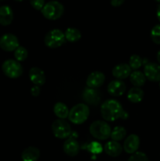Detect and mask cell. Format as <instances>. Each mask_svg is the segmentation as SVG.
Masks as SVG:
<instances>
[{"instance_id":"cell-1","label":"cell","mask_w":160,"mask_h":161,"mask_svg":"<svg viewBox=\"0 0 160 161\" xmlns=\"http://www.w3.org/2000/svg\"><path fill=\"white\" fill-rule=\"evenodd\" d=\"M100 113L103 119L109 122H113L119 118L126 119L129 116L128 113L122 108V105L115 99L105 101L100 107Z\"/></svg>"},{"instance_id":"cell-2","label":"cell","mask_w":160,"mask_h":161,"mask_svg":"<svg viewBox=\"0 0 160 161\" xmlns=\"http://www.w3.org/2000/svg\"><path fill=\"white\" fill-rule=\"evenodd\" d=\"M41 11L44 17L48 20H55L62 17L64 12V7L60 2L53 0L45 3Z\"/></svg>"},{"instance_id":"cell-3","label":"cell","mask_w":160,"mask_h":161,"mask_svg":"<svg viewBox=\"0 0 160 161\" xmlns=\"http://www.w3.org/2000/svg\"><path fill=\"white\" fill-rule=\"evenodd\" d=\"M89 116V108L83 103L77 104L69 111L68 119L72 124H82L86 121Z\"/></svg>"},{"instance_id":"cell-4","label":"cell","mask_w":160,"mask_h":161,"mask_svg":"<svg viewBox=\"0 0 160 161\" xmlns=\"http://www.w3.org/2000/svg\"><path fill=\"white\" fill-rule=\"evenodd\" d=\"M91 135L99 140H106L110 138L111 133V127L108 123L103 120H96L89 127Z\"/></svg>"},{"instance_id":"cell-5","label":"cell","mask_w":160,"mask_h":161,"mask_svg":"<svg viewBox=\"0 0 160 161\" xmlns=\"http://www.w3.org/2000/svg\"><path fill=\"white\" fill-rule=\"evenodd\" d=\"M66 42L64 33L61 30L55 28L50 30L44 38L45 46L50 49H56L61 47Z\"/></svg>"},{"instance_id":"cell-6","label":"cell","mask_w":160,"mask_h":161,"mask_svg":"<svg viewBox=\"0 0 160 161\" xmlns=\"http://www.w3.org/2000/svg\"><path fill=\"white\" fill-rule=\"evenodd\" d=\"M2 70L7 77L11 79H17L23 74V67L19 61L16 60L9 59L3 62Z\"/></svg>"},{"instance_id":"cell-7","label":"cell","mask_w":160,"mask_h":161,"mask_svg":"<svg viewBox=\"0 0 160 161\" xmlns=\"http://www.w3.org/2000/svg\"><path fill=\"white\" fill-rule=\"evenodd\" d=\"M53 135L59 139L67 138L72 134V128L68 123L64 119H56L52 124Z\"/></svg>"},{"instance_id":"cell-8","label":"cell","mask_w":160,"mask_h":161,"mask_svg":"<svg viewBox=\"0 0 160 161\" xmlns=\"http://www.w3.org/2000/svg\"><path fill=\"white\" fill-rule=\"evenodd\" d=\"M19 47V40L14 35L7 33L0 38V48L7 52L15 50Z\"/></svg>"},{"instance_id":"cell-9","label":"cell","mask_w":160,"mask_h":161,"mask_svg":"<svg viewBox=\"0 0 160 161\" xmlns=\"http://www.w3.org/2000/svg\"><path fill=\"white\" fill-rule=\"evenodd\" d=\"M144 74L151 82H160V64L148 62L144 65Z\"/></svg>"},{"instance_id":"cell-10","label":"cell","mask_w":160,"mask_h":161,"mask_svg":"<svg viewBox=\"0 0 160 161\" xmlns=\"http://www.w3.org/2000/svg\"><path fill=\"white\" fill-rule=\"evenodd\" d=\"M105 81V75L103 72L96 71L93 72L88 75L86 79V85L89 88L96 89L104 84Z\"/></svg>"},{"instance_id":"cell-11","label":"cell","mask_w":160,"mask_h":161,"mask_svg":"<svg viewBox=\"0 0 160 161\" xmlns=\"http://www.w3.org/2000/svg\"><path fill=\"white\" fill-rule=\"evenodd\" d=\"M140 146V138L136 135H130L124 141L123 149L125 153L129 154H133L137 152Z\"/></svg>"},{"instance_id":"cell-12","label":"cell","mask_w":160,"mask_h":161,"mask_svg":"<svg viewBox=\"0 0 160 161\" xmlns=\"http://www.w3.org/2000/svg\"><path fill=\"white\" fill-rule=\"evenodd\" d=\"M29 79L35 86H42L45 83V72L38 67H33L29 71Z\"/></svg>"},{"instance_id":"cell-13","label":"cell","mask_w":160,"mask_h":161,"mask_svg":"<svg viewBox=\"0 0 160 161\" xmlns=\"http://www.w3.org/2000/svg\"><path fill=\"white\" fill-rule=\"evenodd\" d=\"M125 91V84L119 80H112L108 85V92L114 97L122 96Z\"/></svg>"},{"instance_id":"cell-14","label":"cell","mask_w":160,"mask_h":161,"mask_svg":"<svg viewBox=\"0 0 160 161\" xmlns=\"http://www.w3.org/2000/svg\"><path fill=\"white\" fill-rule=\"evenodd\" d=\"M63 149L66 155L69 157H75L78 154L80 150V146L75 138H69L64 142Z\"/></svg>"},{"instance_id":"cell-15","label":"cell","mask_w":160,"mask_h":161,"mask_svg":"<svg viewBox=\"0 0 160 161\" xmlns=\"http://www.w3.org/2000/svg\"><path fill=\"white\" fill-rule=\"evenodd\" d=\"M131 70L130 65L125 63H121L115 66L112 69L113 76L117 80H124L129 77L131 74Z\"/></svg>"},{"instance_id":"cell-16","label":"cell","mask_w":160,"mask_h":161,"mask_svg":"<svg viewBox=\"0 0 160 161\" xmlns=\"http://www.w3.org/2000/svg\"><path fill=\"white\" fill-rule=\"evenodd\" d=\"M13 20V13L9 6H3L0 7V25L7 26L12 23Z\"/></svg>"},{"instance_id":"cell-17","label":"cell","mask_w":160,"mask_h":161,"mask_svg":"<svg viewBox=\"0 0 160 161\" xmlns=\"http://www.w3.org/2000/svg\"><path fill=\"white\" fill-rule=\"evenodd\" d=\"M122 146L120 143L115 141H110L105 144L104 151L107 155L112 157H116L120 155L122 152Z\"/></svg>"},{"instance_id":"cell-18","label":"cell","mask_w":160,"mask_h":161,"mask_svg":"<svg viewBox=\"0 0 160 161\" xmlns=\"http://www.w3.org/2000/svg\"><path fill=\"white\" fill-rule=\"evenodd\" d=\"M40 157V151L38 148L29 146L26 148L21 153L23 161H37Z\"/></svg>"},{"instance_id":"cell-19","label":"cell","mask_w":160,"mask_h":161,"mask_svg":"<svg viewBox=\"0 0 160 161\" xmlns=\"http://www.w3.org/2000/svg\"><path fill=\"white\" fill-rule=\"evenodd\" d=\"M144 95V91L141 88L134 86L129 91L128 94H127V98L130 102H133V103H138L143 100Z\"/></svg>"},{"instance_id":"cell-20","label":"cell","mask_w":160,"mask_h":161,"mask_svg":"<svg viewBox=\"0 0 160 161\" xmlns=\"http://www.w3.org/2000/svg\"><path fill=\"white\" fill-rule=\"evenodd\" d=\"M130 83L135 86V87H141L144 86L146 82V77L143 72L140 71H134L131 72L130 75Z\"/></svg>"},{"instance_id":"cell-21","label":"cell","mask_w":160,"mask_h":161,"mask_svg":"<svg viewBox=\"0 0 160 161\" xmlns=\"http://www.w3.org/2000/svg\"><path fill=\"white\" fill-rule=\"evenodd\" d=\"M83 99L88 103L97 105L98 102H100V96L97 91L92 88H88L83 92Z\"/></svg>"},{"instance_id":"cell-22","label":"cell","mask_w":160,"mask_h":161,"mask_svg":"<svg viewBox=\"0 0 160 161\" xmlns=\"http://www.w3.org/2000/svg\"><path fill=\"white\" fill-rule=\"evenodd\" d=\"M53 113L59 119H64L68 116L69 110L65 104L63 102H57L53 107Z\"/></svg>"},{"instance_id":"cell-23","label":"cell","mask_w":160,"mask_h":161,"mask_svg":"<svg viewBox=\"0 0 160 161\" xmlns=\"http://www.w3.org/2000/svg\"><path fill=\"white\" fill-rule=\"evenodd\" d=\"M66 40L70 42H75L79 40L82 37V34L78 29L75 28H68L64 32Z\"/></svg>"},{"instance_id":"cell-24","label":"cell","mask_w":160,"mask_h":161,"mask_svg":"<svg viewBox=\"0 0 160 161\" xmlns=\"http://www.w3.org/2000/svg\"><path fill=\"white\" fill-rule=\"evenodd\" d=\"M126 135V130L123 127L121 126H117L115 127L111 133V138L113 141L119 142L123 139Z\"/></svg>"},{"instance_id":"cell-25","label":"cell","mask_w":160,"mask_h":161,"mask_svg":"<svg viewBox=\"0 0 160 161\" xmlns=\"http://www.w3.org/2000/svg\"><path fill=\"white\" fill-rule=\"evenodd\" d=\"M143 64H144V60L139 55L133 54L130 57L129 65H130V69H133V70L136 71L142 66Z\"/></svg>"},{"instance_id":"cell-26","label":"cell","mask_w":160,"mask_h":161,"mask_svg":"<svg viewBox=\"0 0 160 161\" xmlns=\"http://www.w3.org/2000/svg\"><path fill=\"white\" fill-rule=\"evenodd\" d=\"M28 50L24 47H18L14 50V57L16 58V61H19V62L25 61L26 58H28Z\"/></svg>"},{"instance_id":"cell-27","label":"cell","mask_w":160,"mask_h":161,"mask_svg":"<svg viewBox=\"0 0 160 161\" xmlns=\"http://www.w3.org/2000/svg\"><path fill=\"white\" fill-rule=\"evenodd\" d=\"M151 39L154 43L160 45V24L155 25L151 30Z\"/></svg>"},{"instance_id":"cell-28","label":"cell","mask_w":160,"mask_h":161,"mask_svg":"<svg viewBox=\"0 0 160 161\" xmlns=\"http://www.w3.org/2000/svg\"><path fill=\"white\" fill-rule=\"evenodd\" d=\"M87 149L93 154L101 153L103 151L102 146L97 142H93L87 146Z\"/></svg>"},{"instance_id":"cell-29","label":"cell","mask_w":160,"mask_h":161,"mask_svg":"<svg viewBox=\"0 0 160 161\" xmlns=\"http://www.w3.org/2000/svg\"><path fill=\"white\" fill-rule=\"evenodd\" d=\"M128 161H149V159L144 153L136 152L135 153L132 154Z\"/></svg>"},{"instance_id":"cell-30","label":"cell","mask_w":160,"mask_h":161,"mask_svg":"<svg viewBox=\"0 0 160 161\" xmlns=\"http://www.w3.org/2000/svg\"><path fill=\"white\" fill-rule=\"evenodd\" d=\"M30 4L34 9L37 10H42L45 5V0H30Z\"/></svg>"},{"instance_id":"cell-31","label":"cell","mask_w":160,"mask_h":161,"mask_svg":"<svg viewBox=\"0 0 160 161\" xmlns=\"http://www.w3.org/2000/svg\"><path fill=\"white\" fill-rule=\"evenodd\" d=\"M41 92V89H40V86H35V85L34 86H32L31 89V95L34 96V97H38L39 95Z\"/></svg>"},{"instance_id":"cell-32","label":"cell","mask_w":160,"mask_h":161,"mask_svg":"<svg viewBox=\"0 0 160 161\" xmlns=\"http://www.w3.org/2000/svg\"><path fill=\"white\" fill-rule=\"evenodd\" d=\"M124 2H125V0H111V5L115 7L120 6L121 5L123 4Z\"/></svg>"},{"instance_id":"cell-33","label":"cell","mask_w":160,"mask_h":161,"mask_svg":"<svg viewBox=\"0 0 160 161\" xmlns=\"http://www.w3.org/2000/svg\"><path fill=\"white\" fill-rule=\"evenodd\" d=\"M156 15H157V17H158V20H159V21H160V4L158 5V7H157Z\"/></svg>"},{"instance_id":"cell-34","label":"cell","mask_w":160,"mask_h":161,"mask_svg":"<svg viewBox=\"0 0 160 161\" xmlns=\"http://www.w3.org/2000/svg\"><path fill=\"white\" fill-rule=\"evenodd\" d=\"M157 61H158V64H160V50H158V52L157 53Z\"/></svg>"},{"instance_id":"cell-35","label":"cell","mask_w":160,"mask_h":161,"mask_svg":"<svg viewBox=\"0 0 160 161\" xmlns=\"http://www.w3.org/2000/svg\"><path fill=\"white\" fill-rule=\"evenodd\" d=\"M155 1H156L157 3H160V0H155Z\"/></svg>"},{"instance_id":"cell-36","label":"cell","mask_w":160,"mask_h":161,"mask_svg":"<svg viewBox=\"0 0 160 161\" xmlns=\"http://www.w3.org/2000/svg\"><path fill=\"white\" fill-rule=\"evenodd\" d=\"M15 1H17V2H21V1H23V0H15Z\"/></svg>"},{"instance_id":"cell-37","label":"cell","mask_w":160,"mask_h":161,"mask_svg":"<svg viewBox=\"0 0 160 161\" xmlns=\"http://www.w3.org/2000/svg\"><path fill=\"white\" fill-rule=\"evenodd\" d=\"M159 87H160V82H159Z\"/></svg>"}]
</instances>
